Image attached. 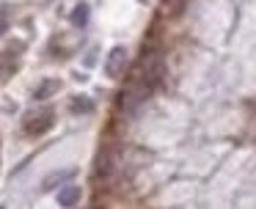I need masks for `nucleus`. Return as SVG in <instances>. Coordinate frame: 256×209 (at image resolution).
Returning a JSON list of instances; mask_svg holds the SVG:
<instances>
[{
    "mask_svg": "<svg viewBox=\"0 0 256 209\" xmlns=\"http://www.w3.org/2000/svg\"><path fill=\"white\" fill-rule=\"evenodd\" d=\"M69 108H72V113H91V110H94V102H91L88 96H72L69 99Z\"/></svg>",
    "mask_w": 256,
    "mask_h": 209,
    "instance_id": "423d86ee",
    "label": "nucleus"
},
{
    "mask_svg": "<svg viewBox=\"0 0 256 209\" xmlns=\"http://www.w3.org/2000/svg\"><path fill=\"white\" fill-rule=\"evenodd\" d=\"M69 176H74V170H58V174H52L50 179L44 182V190H52L56 184H61V182H66Z\"/></svg>",
    "mask_w": 256,
    "mask_h": 209,
    "instance_id": "6e6552de",
    "label": "nucleus"
},
{
    "mask_svg": "<svg viewBox=\"0 0 256 209\" xmlns=\"http://www.w3.org/2000/svg\"><path fill=\"white\" fill-rule=\"evenodd\" d=\"M78 201H80V187L69 184V187H64V190H58V204H61L64 209L78 206Z\"/></svg>",
    "mask_w": 256,
    "mask_h": 209,
    "instance_id": "39448f33",
    "label": "nucleus"
},
{
    "mask_svg": "<svg viewBox=\"0 0 256 209\" xmlns=\"http://www.w3.org/2000/svg\"><path fill=\"white\" fill-rule=\"evenodd\" d=\"M0 209H6V206H0Z\"/></svg>",
    "mask_w": 256,
    "mask_h": 209,
    "instance_id": "9d476101",
    "label": "nucleus"
},
{
    "mask_svg": "<svg viewBox=\"0 0 256 209\" xmlns=\"http://www.w3.org/2000/svg\"><path fill=\"white\" fill-rule=\"evenodd\" d=\"M118 176V152L113 148H100L94 162V184H110L113 179Z\"/></svg>",
    "mask_w": 256,
    "mask_h": 209,
    "instance_id": "f257e3e1",
    "label": "nucleus"
},
{
    "mask_svg": "<svg viewBox=\"0 0 256 209\" xmlns=\"http://www.w3.org/2000/svg\"><path fill=\"white\" fill-rule=\"evenodd\" d=\"M52 124H56V113H52L50 108H39L25 118V132H28L30 138H39V135H44V132H50Z\"/></svg>",
    "mask_w": 256,
    "mask_h": 209,
    "instance_id": "f03ea898",
    "label": "nucleus"
},
{
    "mask_svg": "<svg viewBox=\"0 0 256 209\" xmlns=\"http://www.w3.org/2000/svg\"><path fill=\"white\" fill-rule=\"evenodd\" d=\"M58 88H61V80H58V77H47V80H42L39 82V88H36L34 91V99H50L52 94H58Z\"/></svg>",
    "mask_w": 256,
    "mask_h": 209,
    "instance_id": "20e7f679",
    "label": "nucleus"
},
{
    "mask_svg": "<svg viewBox=\"0 0 256 209\" xmlns=\"http://www.w3.org/2000/svg\"><path fill=\"white\" fill-rule=\"evenodd\" d=\"M6 28H8V11H6V8H0V36L6 33Z\"/></svg>",
    "mask_w": 256,
    "mask_h": 209,
    "instance_id": "1a4fd4ad",
    "label": "nucleus"
},
{
    "mask_svg": "<svg viewBox=\"0 0 256 209\" xmlns=\"http://www.w3.org/2000/svg\"><path fill=\"white\" fill-rule=\"evenodd\" d=\"M69 20H72V25L83 28L86 22H88V6H86V3L74 6V8H72V16H69Z\"/></svg>",
    "mask_w": 256,
    "mask_h": 209,
    "instance_id": "0eeeda50",
    "label": "nucleus"
},
{
    "mask_svg": "<svg viewBox=\"0 0 256 209\" xmlns=\"http://www.w3.org/2000/svg\"><path fill=\"white\" fill-rule=\"evenodd\" d=\"M124 69H127V50L113 47L110 52H108V60H105V74L108 77H122Z\"/></svg>",
    "mask_w": 256,
    "mask_h": 209,
    "instance_id": "7ed1b4c3",
    "label": "nucleus"
}]
</instances>
